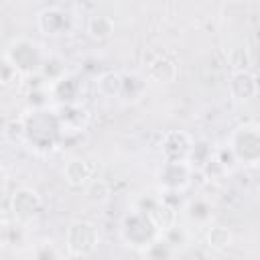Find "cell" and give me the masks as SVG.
I'll return each instance as SVG.
<instances>
[{
	"label": "cell",
	"mask_w": 260,
	"mask_h": 260,
	"mask_svg": "<svg viewBox=\"0 0 260 260\" xmlns=\"http://www.w3.org/2000/svg\"><path fill=\"white\" fill-rule=\"evenodd\" d=\"M120 234H122V240L136 248V250H144L152 240L158 238L160 230L154 225V221L142 213V211H136L132 209L124 219H122V228H120Z\"/></svg>",
	"instance_id": "cell-1"
},
{
	"label": "cell",
	"mask_w": 260,
	"mask_h": 260,
	"mask_svg": "<svg viewBox=\"0 0 260 260\" xmlns=\"http://www.w3.org/2000/svg\"><path fill=\"white\" fill-rule=\"evenodd\" d=\"M4 57L12 63V67H14L20 75H32V73L39 71L45 53H43L41 45L35 43L32 39L20 37V39H14V41L6 47Z\"/></svg>",
	"instance_id": "cell-2"
},
{
	"label": "cell",
	"mask_w": 260,
	"mask_h": 260,
	"mask_svg": "<svg viewBox=\"0 0 260 260\" xmlns=\"http://www.w3.org/2000/svg\"><path fill=\"white\" fill-rule=\"evenodd\" d=\"M65 246L67 252L75 258H87L91 256L100 246V230L93 221L77 219L67 228L65 234Z\"/></svg>",
	"instance_id": "cell-3"
},
{
	"label": "cell",
	"mask_w": 260,
	"mask_h": 260,
	"mask_svg": "<svg viewBox=\"0 0 260 260\" xmlns=\"http://www.w3.org/2000/svg\"><path fill=\"white\" fill-rule=\"evenodd\" d=\"M228 146L232 148L238 165H258L260 160V130L256 124H242L238 126L232 136Z\"/></svg>",
	"instance_id": "cell-4"
},
{
	"label": "cell",
	"mask_w": 260,
	"mask_h": 260,
	"mask_svg": "<svg viewBox=\"0 0 260 260\" xmlns=\"http://www.w3.org/2000/svg\"><path fill=\"white\" fill-rule=\"evenodd\" d=\"M193 169L187 160H165L156 173L158 185L162 191L183 193L193 181Z\"/></svg>",
	"instance_id": "cell-5"
},
{
	"label": "cell",
	"mask_w": 260,
	"mask_h": 260,
	"mask_svg": "<svg viewBox=\"0 0 260 260\" xmlns=\"http://www.w3.org/2000/svg\"><path fill=\"white\" fill-rule=\"evenodd\" d=\"M39 30L47 37H61L73 30L75 26V16L71 10L63 6H47L39 12L37 16Z\"/></svg>",
	"instance_id": "cell-6"
},
{
	"label": "cell",
	"mask_w": 260,
	"mask_h": 260,
	"mask_svg": "<svg viewBox=\"0 0 260 260\" xmlns=\"http://www.w3.org/2000/svg\"><path fill=\"white\" fill-rule=\"evenodd\" d=\"M43 207V201L39 193L30 187H20L10 197V211L16 219V223H28L32 221Z\"/></svg>",
	"instance_id": "cell-7"
},
{
	"label": "cell",
	"mask_w": 260,
	"mask_h": 260,
	"mask_svg": "<svg viewBox=\"0 0 260 260\" xmlns=\"http://www.w3.org/2000/svg\"><path fill=\"white\" fill-rule=\"evenodd\" d=\"M230 95L238 102H250L258 95V77L254 71L244 69V71H232L230 81H228Z\"/></svg>",
	"instance_id": "cell-8"
},
{
	"label": "cell",
	"mask_w": 260,
	"mask_h": 260,
	"mask_svg": "<svg viewBox=\"0 0 260 260\" xmlns=\"http://www.w3.org/2000/svg\"><path fill=\"white\" fill-rule=\"evenodd\" d=\"M193 138L183 130H169L162 136V156L165 160H187Z\"/></svg>",
	"instance_id": "cell-9"
},
{
	"label": "cell",
	"mask_w": 260,
	"mask_h": 260,
	"mask_svg": "<svg viewBox=\"0 0 260 260\" xmlns=\"http://www.w3.org/2000/svg\"><path fill=\"white\" fill-rule=\"evenodd\" d=\"M57 120H59V126L61 130H67V132H79L87 126V120H89V114L87 110L81 106V104H65V106H59L57 112H55Z\"/></svg>",
	"instance_id": "cell-10"
},
{
	"label": "cell",
	"mask_w": 260,
	"mask_h": 260,
	"mask_svg": "<svg viewBox=\"0 0 260 260\" xmlns=\"http://www.w3.org/2000/svg\"><path fill=\"white\" fill-rule=\"evenodd\" d=\"M177 73H179V65L169 55L154 57L146 67V77L154 83H171L177 79Z\"/></svg>",
	"instance_id": "cell-11"
},
{
	"label": "cell",
	"mask_w": 260,
	"mask_h": 260,
	"mask_svg": "<svg viewBox=\"0 0 260 260\" xmlns=\"http://www.w3.org/2000/svg\"><path fill=\"white\" fill-rule=\"evenodd\" d=\"M49 91H51V98H55L59 102V106H65V104H79V81L73 77V75H63L59 81L51 83L49 85Z\"/></svg>",
	"instance_id": "cell-12"
},
{
	"label": "cell",
	"mask_w": 260,
	"mask_h": 260,
	"mask_svg": "<svg viewBox=\"0 0 260 260\" xmlns=\"http://www.w3.org/2000/svg\"><path fill=\"white\" fill-rule=\"evenodd\" d=\"M63 177H65V183L69 187H75V189L85 187L91 181V167L83 158H71L65 162Z\"/></svg>",
	"instance_id": "cell-13"
},
{
	"label": "cell",
	"mask_w": 260,
	"mask_h": 260,
	"mask_svg": "<svg viewBox=\"0 0 260 260\" xmlns=\"http://www.w3.org/2000/svg\"><path fill=\"white\" fill-rule=\"evenodd\" d=\"M146 91V79L138 73H122V87L120 100L124 102H138Z\"/></svg>",
	"instance_id": "cell-14"
},
{
	"label": "cell",
	"mask_w": 260,
	"mask_h": 260,
	"mask_svg": "<svg viewBox=\"0 0 260 260\" xmlns=\"http://www.w3.org/2000/svg\"><path fill=\"white\" fill-rule=\"evenodd\" d=\"M185 215L189 221H193L195 225H207L211 221V215H213V207L207 199L203 197H195V199H189L185 203Z\"/></svg>",
	"instance_id": "cell-15"
},
{
	"label": "cell",
	"mask_w": 260,
	"mask_h": 260,
	"mask_svg": "<svg viewBox=\"0 0 260 260\" xmlns=\"http://www.w3.org/2000/svg\"><path fill=\"white\" fill-rule=\"evenodd\" d=\"M39 75L47 81V85H51V83L59 81L63 75H67L63 57H59V55H55V53L45 55V57H43V61H41V67H39Z\"/></svg>",
	"instance_id": "cell-16"
},
{
	"label": "cell",
	"mask_w": 260,
	"mask_h": 260,
	"mask_svg": "<svg viewBox=\"0 0 260 260\" xmlns=\"http://www.w3.org/2000/svg\"><path fill=\"white\" fill-rule=\"evenodd\" d=\"M87 35L93 41H108L114 35V20L106 14H93L87 20Z\"/></svg>",
	"instance_id": "cell-17"
},
{
	"label": "cell",
	"mask_w": 260,
	"mask_h": 260,
	"mask_svg": "<svg viewBox=\"0 0 260 260\" xmlns=\"http://www.w3.org/2000/svg\"><path fill=\"white\" fill-rule=\"evenodd\" d=\"M213 156V146L207 142V140H193L191 144V150L187 154V162L191 165V169H203Z\"/></svg>",
	"instance_id": "cell-18"
},
{
	"label": "cell",
	"mask_w": 260,
	"mask_h": 260,
	"mask_svg": "<svg viewBox=\"0 0 260 260\" xmlns=\"http://www.w3.org/2000/svg\"><path fill=\"white\" fill-rule=\"evenodd\" d=\"M205 242L213 252H225L232 246L234 236L225 225H211L205 234Z\"/></svg>",
	"instance_id": "cell-19"
},
{
	"label": "cell",
	"mask_w": 260,
	"mask_h": 260,
	"mask_svg": "<svg viewBox=\"0 0 260 260\" xmlns=\"http://www.w3.org/2000/svg\"><path fill=\"white\" fill-rule=\"evenodd\" d=\"M98 91L104 98H120L122 87V73L120 71H104L98 77Z\"/></svg>",
	"instance_id": "cell-20"
},
{
	"label": "cell",
	"mask_w": 260,
	"mask_h": 260,
	"mask_svg": "<svg viewBox=\"0 0 260 260\" xmlns=\"http://www.w3.org/2000/svg\"><path fill=\"white\" fill-rule=\"evenodd\" d=\"M158 236L171 246V250H173L175 254H177L179 250L187 248V244H189V232H187L183 225H179V223H173V225L160 230Z\"/></svg>",
	"instance_id": "cell-21"
},
{
	"label": "cell",
	"mask_w": 260,
	"mask_h": 260,
	"mask_svg": "<svg viewBox=\"0 0 260 260\" xmlns=\"http://www.w3.org/2000/svg\"><path fill=\"white\" fill-rule=\"evenodd\" d=\"M146 215L154 221V225H156L158 230H165V228L177 223V209L165 205L160 199H156V203L152 205V209H150Z\"/></svg>",
	"instance_id": "cell-22"
},
{
	"label": "cell",
	"mask_w": 260,
	"mask_h": 260,
	"mask_svg": "<svg viewBox=\"0 0 260 260\" xmlns=\"http://www.w3.org/2000/svg\"><path fill=\"white\" fill-rule=\"evenodd\" d=\"M4 138L10 144H24L26 142V120L24 118H12L4 124L2 130Z\"/></svg>",
	"instance_id": "cell-23"
},
{
	"label": "cell",
	"mask_w": 260,
	"mask_h": 260,
	"mask_svg": "<svg viewBox=\"0 0 260 260\" xmlns=\"http://www.w3.org/2000/svg\"><path fill=\"white\" fill-rule=\"evenodd\" d=\"M144 260H173L175 252L171 250V246L158 236L156 240H152L144 250H140Z\"/></svg>",
	"instance_id": "cell-24"
},
{
	"label": "cell",
	"mask_w": 260,
	"mask_h": 260,
	"mask_svg": "<svg viewBox=\"0 0 260 260\" xmlns=\"http://www.w3.org/2000/svg\"><path fill=\"white\" fill-rule=\"evenodd\" d=\"M85 195H87V199H91L95 203H104L110 197V185L102 179H93L85 185Z\"/></svg>",
	"instance_id": "cell-25"
},
{
	"label": "cell",
	"mask_w": 260,
	"mask_h": 260,
	"mask_svg": "<svg viewBox=\"0 0 260 260\" xmlns=\"http://www.w3.org/2000/svg\"><path fill=\"white\" fill-rule=\"evenodd\" d=\"M213 160H215L225 173H230V171H234V169L238 167V160H236V156H234V152H232V148H230L228 144L213 148Z\"/></svg>",
	"instance_id": "cell-26"
},
{
	"label": "cell",
	"mask_w": 260,
	"mask_h": 260,
	"mask_svg": "<svg viewBox=\"0 0 260 260\" xmlns=\"http://www.w3.org/2000/svg\"><path fill=\"white\" fill-rule=\"evenodd\" d=\"M228 63H230V67H232L234 71H244V69H248L250 57H248L246 47H234V49H230V53H228Z\"/></svg>",
	"instance_id": "cell-27"
},
{
	"label": "cell",
	"mask_w": 260,
	"mask_h": 260,
	"mask_svg": "<svg viewBox=\"0 0 260 260\" xmlns=\"http://www.w3.org/2000/svg\"><path fill=\"white\" fill-rule=\"evenodd\" d=\"M49 85H37V87H30L28 93H26V100L28 104L32 106V110H45L47 102H49Z\"/></svg>",
	"instance_id": "cell-28"
},
{
	"label": "cell",
	"mask_w": 260,
	"mask_h": 260,
	"mask_svg": "<svg viewBox=\"0 0 260 260\" xmlns=\"http://www.w3.org/2000/svg\"><path fill=\"white\" fill-rule=\"evenodd\" d=\"M32 260H61V254L53 242H39L32 248Z\"/></svg>",
	"instance_id": "cell-29"
},
{
	"label": "cell",
	"mask_w": 260,
	"mask_h": 260,
	"mask_svg": "<svg viewBox=\"0 0 260 260\" xmlns=\"http://www.w3.org/2000/svg\"><path fill=\"white\" fill-rule=\"evenodd\" d=\"M18 77H20V73L12 67V63L4 55H0V85H10Z\"/></svg>",
	"instance_id": "cell-30"
},
{
	"label": "cell",
	"mask_w": 260,
	"mask_h": 260,
	"mask_svg": "<svg viewBox=\"0 0 260 260\" xmlns=\"http://www.w3.org/2000/svg\"><path fill=\"white\" fill-rule=\"evenodd\" d=\"M18 230V225H12L10 221L0 219V248H6L14 242V232Z\"/></svg>",
	"instance_id": "cell-31"
}]
</instances>
